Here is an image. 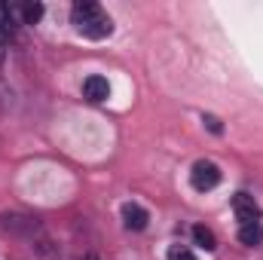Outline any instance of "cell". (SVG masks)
Masks as SVG:
<instances>
[{"mask_svg": "<svg viewBox=\"0 0 263 260\" xmlns=\"http://www.w3.org/2000/svg\"><path fill=\"white\" fill-rule=\"evenodd\" d=\"M70 18H73L77 31H80L83 37H89V40H104V37H110V31H114V22L107 18V12H104L95 0H80V3H73Z\"/></svg>", "mask_w": 263, "mask_h": 260, "instance_id": "obj_1", "label": "cell"}, {"mask_svg": "<svg viewBox=\"0 0 263 260\" xmlns=\"http://www.w3.org/2000/svg\"><path fill=\"white\" fill-rule=\"evenodd\" d=\"M190 184L196 187L199 193L214 190V187L220 184V169H217L214 162H208V159H199L196 165H193V172H190Z\"/></svg>", "mask_w": 263, "mask_h": 260, "instance_id": "obj_2", "label": "cell"}, {"mask_svg": "<svg viewBox=\"0 0 263 260\" xmlns=\"http://www.w3.org/2000/svg\"><path fill=\"white\" fill-rule=\"evenodd\" d=\"M233 211H236L239 227H242V224H260V205L254 202V196L236 193L233 196Z\"/></svg>", "mask_w": 263, "mask_h": 260, "instance_id": "obj_3", "label": "cell"}, {"mask_svg": "<svg viewBox=\"0 0 263 260\" xmlns=\"http://www.w3.org/2000/svg\"><path fill=\"white\" fill-rule=\"evenodd\" d=\"M83 95H86L89 101H95V104L107 101V98H110V83H107V77H101V73L86 77V80H83Z\"/></svg>", "mask_w": 263, "mask_h": 260, "instance_id": "obj_4", "label": "cell"}, {"mask_svg": "<svg viewBox=\"0 0 263 260\" xmlns=\"http://www.w3.org/2000/svg\"><path fill=\"white\" fill-rule=\"evenodd\" d=\"M147 220H150V214H147L141 205H135V202L123 205V224H126V230H135V233H141V230L147 227Z\"/></svg>", "mask_w": 263, "mask_h": 260, "instance_id": "obj_5", "label": "cell"}, {"mask_svg": "<svg viewBox=\"0 0 263 260\" xmlns=\"http://www.w3.org/2000/svg\"><path fill=\"white\" fill-rule=\"evenodd\" d=\"M18 28V9L6 0H0V34L3 37H12Z\"/></svg>", "mask_w": 263, "mask_h": 260, "instance_id": "obj_6", "label": "cell"}, {"mask_svg": "<svg viewBox=\"0 0 263 260\" xmlns=\"http://www.w3.org/2000/svg\"><path fill=\"white\" fill-rule=\"evenodd\" d=\"M239 242H242V245H251V248L260 245L263 242V227L260 224H242V227H239Z\"/></svg>", "mask_w": 263, "mask_h": 260, "instance_id": "obj_7", "label": "cell"}, {"mask_svg": "<svg viewBox=\"0 0 263 260\" xmlns=\"http://www.w3.org/2000/svg\"><path fill=\"white\" fill-rule=\"evenodd\" d=\"M18 9V15H22V22L25 25H37L40 18H43V3H22V6H15Z\"/></svg>", "mask_w": 263, "mask_h": 260, "instance_id": "obj_8", "label": "cell"}, {"mask_svg": "<svg viewBox=\"0 0 263 260\" xmlns=\"http://www.w3.org/2000/svg\"><path fill=\"white\" fill-rule=\"evenodd\" d=\"M193 242H196L199 248H205V251H214L217 248V239H214V233L208 230V227H193Z\"/></svg>", "mask_w": 263, "mask_h": 260, "instance_id": "obj_9", "label": "cell"}, {"mask_svg": "<svg viewBox=\"0 0 263 260\" xmlns=\"http://www.w3.org/2000/svg\"><path fill=\"white\" fill-rule=\"evenodd\" d=\"M168 260H196V254L190 248H181V245H172L168 248Z\"/></svg>", "mask_w": 263, "mask_h": 260, "instance_id": "obj_10", "label": "cell"}, {"mask_svg": "<svg viewBox=\"0 0 263 260\" xmlns=\"http://www.w3.org/2000/svg\"><path fill=\"white\" fill-rule=\"evenodd\" d=\"M202 123L208 126V132H214V135H220V132H223V126H220V120H217V117H202Z\"/></svg>", "mask_w": 263, "mask_h": 260, "instance_id": "obj_11", "label": "cell"}, {"mask_svg": "<svg viewBox=\"0 0 263 260\" xmlns=\"http://www.w3.org/2000/svg\"><path fill=\"white\" fill-rule=\"evenodd\" d=\"M3 59H6V37L0 34V65H3Z\"/></svg>", "mask_w": 263, "mask_h": 260, "instance_id": "obj_12", "label": "cell"}, {"mask_svg": "<svg viewBox=\"0 0 263 260\" xmlns=\"http://www.w3.org/2000/svg\"><path fill=\"white\" fill-rule=\"evenodd\" d=\"M86 260H98V257H86Z\"/></svg>", "mask_w": 263, "mask_h": 260, "instance_id": "obj_13", "label": "cell"}]
</instances>
